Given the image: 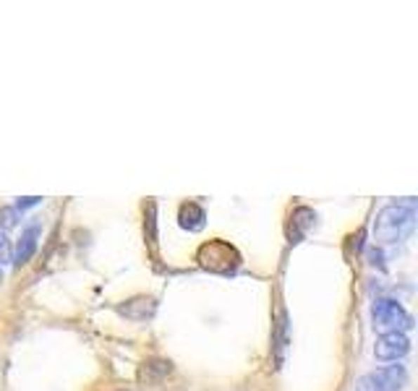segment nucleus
<instances>
[{
    "label": "nucleus",
    "instance_id": "9d476101",
    "mask_svg": "<svg viewBox=\"0 0 418 391\" xmlns=\"http://www.w3.org/2000/svg\"><path fill=\"white\" fill-rule=\"evenodd\" d=\"M355 391H384V389H381V383L377 381V376L366 373V376H361V378L355 381Z\"/></svg>",
    "mask_w": 418,
    "mask_h": 391
},
{
    "label": "nucleus",
    "instance_id": "423d86ee",
    "mask_svg": "<svg viewBox=\"0 0 418 391\" xmlns=\"http://www.w3.org/2000/svg\"><path fill=\"white\" fill-rule=\"evenodd\" d=\"M377 376V381L381 383V389L384 391H400L405 383H408V371H405V365H384L379 371H374Z\"/></svg>",
    "mask_w": 418,
    "mask_h": 391
},
{
    "label": "nucleus",
    "instance_id": "f257e3e1",
    "mask_svg": "<svg viewBox=\"0 0 418 391\" xmlns=\"http://www.w3.org/2000/svg\"><path fill=\"white\" fill-rule=\"evenodd\" d=\"M413 225H416V201H392L374 219V237L384 246H392L405 240L413 232Z\"/></svg>",
    "mask_w": 418,
    "mask_h": 391
},
{
    "label": "nucleus",
    "instance_id": "6e6552de",
    "mask_svg": "<svg viewBox=\"0 0 418 391\" xmlns=\"http://www.w3.org/2000/svg\"><path fill=\"white\" fill-rule=\"evenodd\" d=\"M155 308H157V305H155L152 298H136V300H129L126 305H121L118 310L131 321H147V319H152Z\"/></svg>",
    "mask_w": 418,
    "mask_h": 391
},
{
    "label": "nucleus",
    "instance_id": "9b49d317",
    "mask_svg": "<svg viewBox=\"0 0 418 391\" xmlns=\"http://www.w3.org/2000/svg\"><path fill=\"white\" fill-rule=\"evenodd\" d=\"M11 261H13V246H11V240L6 237V232H0V266L11 264Z\"/></svg>",
    "mask_w": 418,
    "mask_h": 391
},
{
    "label": "nucleus",
    "instance_id": "0eeeda50",
    "mask_svg": "<svg viewBox=\"0 0 418 391\" xmlns=\"http://www.w3.org/2000/svg\"><path fill=\"white\" fill-rule=\"evenodd\" d=\"M178 219H181V227L188 230V232H199V230H204V225H207L204 209H202L199 204H194V201H188V204L181 206Z\"/></svg>",
    "mask_w": 418,
    "mask_h": 391
},
{
    "label": "nucleus",
    "instance_id": "f03ea898",
    "mask_svg": "<svg viewBox=\"0 0 418 391\" xmlns=\"http://www.w3.org/2000/svg\"><path fill=\"white\" fill-rule=\"evenodd\" d=\"M196 261L209 269L214 274H235L238 272V266H241V256L238 251L230 246V243H223V240H209L204 246L199 248V256H196Z\"/></svg>",
    "mask_w": 418,
    "mask_h": 391
},
{
    "label": "nucleus",
    "instance_id": "f8f14e48",
    "mask_svg": "<svg viewBox=\"0 0 418 391\" xmlns=\"http://www.w3.org/2000/svg\"><path fill=\"white\" fill-rule=\"evenodd\" d=\"M39 201H42L39 196H27V199H19V204H16L13 209H16V211H24V209H29V206H37Z\"/></svg>",
    "mask_w": 418,
    "mask_h": 391
},
{
    "label": "nucleus",
    "instance_id": "39448f33",
    "mask_svg": "<svg viewBox=\"0 0 418 391\" xmlns=\"http://www.w3.org/2000/svg\"><path fill=\"white\" fill-rule=\"evenodd\" d=\"M39 232H42L39 222L29 225V227L21 232V240H19V246H16V253H13V264L24 266V264H29V261H32V256H34V251H37Z\"/></svg>",
    "mask_w": 418,
    "mask_h": 391
},
{
    "label": "nucleus",
    "instance_id": "20e7f679",
    "mask_svg": "<svg viewBox=\"0 0 418 391\" xmlns=\"http://www.w3.org/2000/svg\"><path fill=\"white\" fill-rule=\"evenodd\" d=\"M410 352V339L408 334L403 331H384L377 345H374V355L379 360H395L398 363L400 357H405Z\"/></svg>",
    "mask_w": 418,
    "mask_h": 391
},
{
    "label": "nucleus",
    "instance_id": "ddd939ff",
    "mask_svg": "<svg viewBox=\"0 0 418 391\" xmlns=\"http://www.w3.org/2000/svg\"><path fill=\"white\" fill-rule=\"evenodd\" d=\"M0 284H3V269H0Z\"/></svg>",
    "mask_w": 418,
    "mask_h": 391
},
{
    "label": "nucleus",
    "instance_id": "7ed1b4c3",
    "mask_svg": "<svg viewBox=\"0 0 418 391\" xmlns=\"http://www.w3.org/2000/svg\"><path fill=\"white\" fill-rule=\"evenodd\" d=\"M372 319L384 331H403L405 334L413 326V319L408 316V310L403 308L398 300H390V298H381V300L374 303Z\"/></svg>",
    "mask_w": 418,
    "mask_h": 391
},
{
    "label": "nucleus",
    "instance_id": "1a4fd4ad",
    "mask_svg": "<svg viewBox=\"0 0 418 391\" xmlns=\"http://www.w3.org/2000/svg\"><path fill=\"white\" fill-rule=\"evenodd\" d=\"M16 219H19V211L13 209V206H3V209H0V232L13 227Z\"/></svg>",
    "mask_w": 418,
    "mask_h": 391
}]
</instances>
